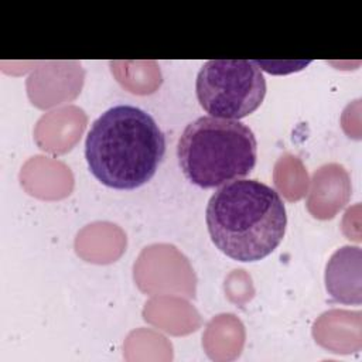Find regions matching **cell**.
Returning <instances> with one entry per match:
<instances>
[{"label":"cell","instance_id":"2","mask_svg":"<svg viewBox=\"0 0 362 362\" xmlns=\"http://www.w3.org/2000/svg\"><path fill=\"white\" fill-rule=\"evenodd\" d=\"M205 222L214 245L238 262H257L283 240L286 206L279 192L257 180H233L209 198Z\"/></svg>","mask_w":362,"mask_h":362},{"label":"cell","instance_id":"5","mask_svg":"<svg viewBox=\"0 0 362 362\" xmlns=\"http://www.w3.org/2000/svg\"><path fill=\"white\" fill-rule=\"evenodd\" d=\"M325 288L332 300L346 305L362 303V250L342 246L332 253L325 266Z\"/></svg>","mask_w":362,"mask_h":362},{"label":"cell","instance_id":"3","mask_svg":"<svg viewBox=\"0 0 362 362\" xmlns=\"http://www.w3.org/2000/svg\"><path fill=\"white\" fill-rule=\"evenodd\" d=\"M177 158L189 182L215 188L249 175L256 165L257 141L239 120L201 116L181 133Z\"/></svg>","mask_w":362,"mask_h":362},{"label":"cell","instance_id":"4","mask_svg":"<svg viewBox=\"0 0 362 362\" xmlns=\"http://www.w3.org/2000/svg\"><path fill=\"white\" fill-rule=\"evenodd\" d=\"M197 99L212 117L239 120L266 96V79L252 59H209L195 79Z\"/></svg>","mask_w":362,"mask_h":362},{"label":"cell","instance_id":"1","mask_svg":"<svg viewBox=\"0 0 362 362\" xmlns=\"http://www.w3.org/2000/svg\"><path fill=\"white\" fill-rule=\"evenodd\" d=\"M165 154V137L151 115L116 105L90 126L85 158L92 175L113 189H136L150 181Z\"/></svg>","mask_w":362,"mask_h":362}]
</instances>
